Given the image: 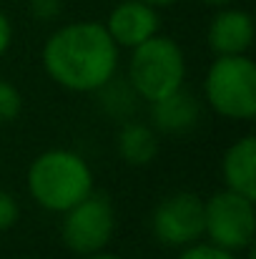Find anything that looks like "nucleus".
<instances>
[{
    "label": "nucleus",
    "mask_w": 256,
    "mask_h": 259,
    "mask_svg": "<svg viewBox=\"0 0 256 259\" xmlns=\"http://www.w3.org/2000/svg\"><path fill=\"white\" fill-rule=\"evenodd\" d=\"M43 68L68 91H100L118 68V46L100 23H71L45 40Z\"/></svg>",
    "instance_id": "f257e3e1"
},
{
    "label": "nucleus",
    "mask_w": 256,
    "mask_h": 259,
    "mask_svg": "<svg viewBox=\"0 0 256 259\" xmlns=\"http://www.w3.org/2000/svg\"><path fill=\"white\" fill-rule=\"evenodd\" d=\"M28 191L48 211H68L93 191V171L81 154L68 149L43 151L28 169Z\"/></svg>",
    "instance_id": "f03ea898"
},
{
    "label": "nucleus",
    "mask_w": 256,
    "mask_h": 259,
    "mask_svg": "<svg viewBox=\"0 0 256 259\" xmlns=\"http://www.w3.org/2000/svg\"><path fill=\"white\" fill-rule=\"evenodd\" d=\"M203 93L209 106L234 121H251L256 116V66L244 53L216 56L211 63Z\"/></svg>",
    "instance_id": "7ed1b4c3"
},
{
    "label": "nucleus",
    "mask_w": 256,
    "mask_h": 259,
    "mask_svg": "<svg viewBox=\"0 0 256 259\" xmlns=\"http://www.w3.org/2000/svg\"><path fill=\"white\" fill-rule=\"evenodd\" d=\"M128 78L131 88L148 103L183 88L186 61L178 43L156 33L153 38L136 46L128 63Z\"/></svg>",
    "instance_id": "20e7f679"
},
{
    "label": "nucleus",
    "mask_w": 256,
    "mask_h": 259,
    "mask_svg": "<svg viewBox=\"0 0 256 259\" xmlns=\"http://www.w3.org/2000/svg\"><path fill=\"white\" fill-rule=\"evenodd\" d=\"M203 234L226 252L249 249L254 242V199L231 189L203 201Z\"/></svg>",
    "instance_id": "39448f33"
},
{
    "label": "nucleus",
    "mask_w": 256,
    "mask_h": 259,
    "mask_svg": "<svg viewBox=\"0 0 256 259\" xmlns=\"http://www.w3.org/2000/svg\"><path fill=\"white\" fill-rule=\"evenodd\" d=\"M63 214L66 217H63L61 234H63V244L73 254L88 257L106 249L116 229V214L111 201L103 194L90 191L85 199H81L76 206H71Z\"/></svg>",
    "instance_id": "423d86ee"
},
{
    "label": "nucleus",
    "mask_w": 256,
    "mask_h": 259,
    "mask_svg": "<svg viewBox=\"0 0 256 259\" xmlns=\"http://www.w3.org/2000/svg\"><path fill=\"white\" fill-rule=\"evenodd\" d=\"M153 234L169 247H188L203 237V201L191 191L164 199L153 211Z\"/></svg>",
    "instance_id": "0eeeda50"
},
{
    "label": "nucleus",
    "mask_w": 256,
    "mask_h": 259,
    "mask_svg": "<svg viewBox=\"0 0 256 259\" xmlns=\"http://www.w3.org/2000/svg\"><path fill=\"white\" fill-rule=\"evenodd\" d=\"M159 25L161 20L153 5L143 0H123L111 10L106 30L118 48H136L143 40L153 38L159 33Z\"/></svg>",
    "instance_id": "6e6552de"
},
{
    "label": "nucleus",
    "mask_w": 256,
    "mask_h": 259,
    "mask_svg": "<svg viewBox=\"0 0 256 259\" xmlns=\"http://www.w3.org/2000/svg\"><path fill=\"white\" fill-rule=\"evenodd\" d=\"M206 40L216 56L246 53L254 43V20L246 10H234V8L221 10L219 15H214Z\"/></svg>",
    "instance_id": "1a4fd4ad"
},
{
    "label": "nucleus",
    "mask_w": 256,
    "mask_h": 259,
    "mask_svg": "<svg viewBox=\"0 0 256 259\" xmlns=\"http://www.w3.org/2000/svg\"><path fill=\"white\" fill-rule=\"evenodd\" d=\"M198 116H201L198 101L183 88L151 103V121H153V128L161 134H171V136L186 134L196 126Z\"/></svg>",
    "instance_id": "9d476101"
},
{
    "label": "nucleus",
    "mask_w": 256,
    "mask_h": 259,
    "mask_svg": "<svg viewBox=\"0 0 256 259\" xmlns=\"http://www.w3.org/2000/svg\"><path fill=\"white\" fill-rule=\"evenodd\" d=\"M224 181L231 191L256 199V139L244 136L231 144L221 161Z\"/></svg>",
    "instance_id": "9b49d317"
},
{
    "label": "nucleus",
    "mask_w": 256,
    "mask_h": 259,
    "mask_svg": "<svg viewBox=\"0 0 256 259\" xmlns=\"http://www.w3.org/2000/svg\"><path fill=\"white\" fill-rule=\"evenodd\" d=\"M118 154L131 166H146L159 154V134L146 123H126L118 134Z\"/></svg>",
    "instance_id": "f8f14e48"
},
{
    "label": "nucleus",
    "mask_w": 256,
    "mask_h": 259,
    "mask_svg": "<svg viewBox=\"0 0 256 259\" xmlns=\"http://www.w3.org/2000/svg\"><path fill=\"white\" fill-rule=\"evenodd\" d=\"M20 108H23L20 91L8 81H0V123L15 121L20 116Z\"/></svg>",
    "instance_id": "ddd939ff"
},
{
    "label": "nucleus",
    "mask_w": 256,
    "mask_h": 259,
    "mask_svg": "<svg viewBox=\"0 0 256 259\" xmlns=\"http://www.w3.org/2000/svg\"><path fill=\"white\" fill-rule=\"evenodd\" d=\"M176 259H236L234 252H226L216 244H188Z\"/></svg>",
    "instance_id": "4468645a"
},
{
    "label": "nucleus",
    "mask_w": 256,
    "mask_h": 259,
    "mask_svg": "<svg viewBox=\"0 0 256 259\" xmlns=\"http://www.w3.org/2000/svg\"><path fill=\"white\" fill-rule=\"evenodd\" d=\"M15 222H18V201L0 189V232L10 229Z\"/></svg>",
    "instance_id": "2eb2a0df"
},
{
    "label": "nucleus",
    "mask_w": 256,
    "mask_h": 259,
    "mask_svg": "<svg viewBox=\"0 0 256 259\" xmlns=\"http://www.w3.org/2000/svg\"><path fill=\"white\" fill-rule=\"evenodd\" d=\"M30 8H33V13L38 18H45L48 20V18H56L61 13V0H33Z\"/></svg>",
    "instance_id": "dca6fc26"
},
{
    "label": "nucleus",
    "mask_w": 256,
    "mask_h": 259,
    "mask_svg": "<svg viewBox=\"0 0 256 259\" xmlns=\"http://www.w3.org/2000/svg\"><path fill=\"white\" fill-rule=\"evenodd\" d=\"M10 43H13V25H10L8 15L0 13V56L10 48Z\"/></svg>",
    "instance_id": "f3484780"
},
{
    "label": "nucleus",
    "mask_w": 256,
    "mask_h": 259,
    "mask_svg": "<svg viewBox=\"0 0 256 259\" xmlns=\"http://www.w3.org/2000/svg\"><path fill=\"white\" fill-rule=\"evenodd\" d=\"M83 259H121V257H116V254H106V252L100 249V252H95V254H88V257H83Z\"/></svg>",
    "instance_id": "a211bd4d"
},
{
    "label": "nucleus",
    "mask_w": 256,
    "mask_h": 259,
    "mask_svg": "<svg viewBox=\"0 0 256 259\" xmlns=\"http://www.w3.org/2000/svg\"><path fill=\"white\" fill-rule=\"evenodd\" d=\"M143 3H148V5H153V8H164V5H171V3H176V0H143Z\"/></svg>",
    "instance_id": "6ab92c4d"
},
{
    "label": "nucleus",
    "mask_w": 256,
    "mask_h": 259,
    "mask_svg": "<svg viewBox=\"0 0 256 259\" xmlns=\"http://www.w3.org/2000/svg\"><path fill=\"white\" fill-rule=\"evenodd\" d=\"M201 3H206V5H226L231 0H201Z\"/></svg>",
    "instance_id": "aec40b11"
}]
</instances>
